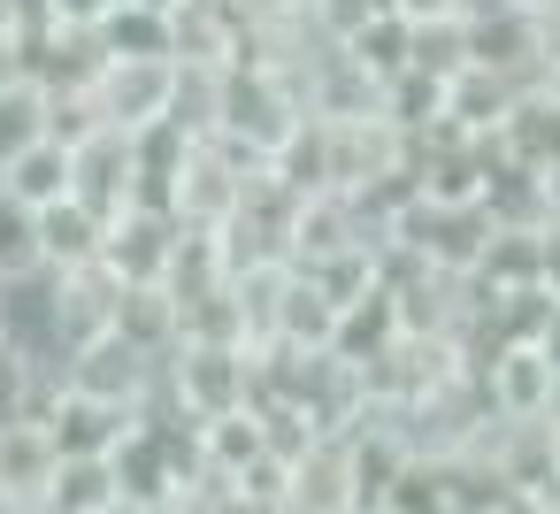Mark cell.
I'll return each mask as SVG.
<instances>
[{
  "label": "cell",
  "mask_w": 560,
  "mask_h": 514,
  "mask_svg": "<svg viewBox=\"0 0 560 514\" xmlns=\"http://www.w3.org/2000/svg\"><path fill=\"white\" fill-rule=\"evenodd\" d=\"M170 384L185 399V414L208 430L223 414H246L254 407V346L238 338H177L170 346Z\"/></svg>",
  "instance_id": "1"
},
{
  "label": "cell",
  "mask_w": 560,
  "mask_h": 514,
  "mask_svg": "<svg viewBox=\"0 0 560 514\" xmlns=\"http://www.w3.org/2000/svg\"><path fill=\"white\" fill-rule=\"evenodd\" d=\"M483 399L506 414V422H545V399H552V361L537 338H499L491 346V369H483Z\"/></svg>",
  "instance_id": "2"
},
{
  "label": "cell",
  "mask_w": 560,
  "mask_h": 514,
  "mask_svg": "<svg viewBox=\"0 0 560 514\" xmlns=\"http://www.w3.org/2000/svg\"><path fill=\"white\" fill-rule=\"evenodd\" d=\"M0 192H9L16 208H32V215H39V208H62V200L78 192V154H70V139H55V131L32 139L9 170H0Z\"/></svg>",
  "instance_id": "3"
},
{
  "label": "cell",
  "mask_w": 560,
  "mask_h": 514,
  "mask_svg": "<svg viewBox=\"0 0 560 514\" xmlns=\"http://www.w3.org/2000/svg\"><path fill=\"white\" fill-rule=\"evenodd\" d=\"M32 223H39V269H47V277H70V269H93V261H101V238H108V223H101L85 200L39 208Z\"/></svg>",
  "instance_id": "4"
},
{
  "label": "cell",
  "mask_w": 560,
  "mask_h": 514,
  "mask_svg": "<svg viewBox=\"0 0 560 514\" xmlns=\"http://www.w3.org/2000/svg\"><path fill=\"white\" fill-rule=\"evenodd\" d=\"M47 131H55V101H47V85H32V78L0 85V170H9L32 139H47Z\"/></svg>",
  "instance_id": "5"
},
{
  "label": "cell",
  "mask_w": 560,
  "mask_h": 514,
  "mask_svg": "<svg viewBox=\"0 0 560 514\" xmlns=\"http://www.w3.org/2000/svg\"><path fill=\"white\" fill-rule=\"evenodd\" d=\"M24 277H39V223L32 208L0 192V284H24Z\"/></svg>",
  "instance_id": "6"
},
{
  "label": "cell",
  "mask_w": 560,
  "mask_h": 514,
  "mask_svg": "<svg viewBox=\"0 0 560 514\" xmlns=\"http://www.w3.org/2000/svg\"><path fill=\"white\" fill-rule=\"evenodd\" d=\"M231 9H238V24L254 32V24H300L315 0H231Z\"/></svg>",
  "instance_id": "7"
},
{
  "label": "cell",
  "mask_w": 560,
  "mask_h": 514,
  "mask_svg": "<svg viewBox=\"0 0 560 514\" xmlns=\"http://www.w3.org/2000/svg\"><path fill=\"white\" fill-rule=\"evenodd\" d=\"M460 9H468V0H384V16H399V24H445Z\"/></svg>",
  "instance_id": "8"
}]
</instances>
